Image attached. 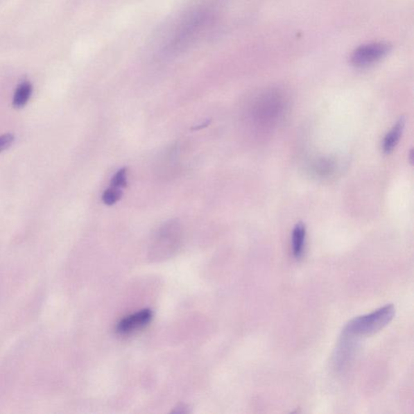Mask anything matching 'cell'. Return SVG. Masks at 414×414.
<instances>
[{
    "instance_id": "obj_7",
    "label": "cell",
    "mask_w": 414,
    "mask_h": 414,
    "mask_svg": "<svg viewBox=\"0 0 414 414\" xmlns=\"http://www.w3.org/2000/svg\"><path fill=\"white\" fill-rule=\"evenodd\" d=\"M33 94V85L28 80L19 83L13 96L12 105L15 108L21 109L26 106Z\"/></svg>"
},
{
    "instance_id": "obj_9",
    "label": "cell",
    "mask_w": 414,
    "mask_h": 414,
    "mask_svg": "<svg viewBox=\"0 0 414 414\" xmlns=\"http://www.w3.org/2000/svg\"><path fill=\"white\" fill-rule=\"evenodd\" d=\"M128 184V171L125 168L121 169L114 174L111 180V187L123 189Z\"/></svg>"
},
{
    "instance_id": "obj_2",
    "label": "cell",
    "mask_w": 414,
    "mask_h": 414,
    "mask_svg": "<svg viewBox=\"0 0 414 414\" xmlns=\"http://www.w3.org/2000/svg\"><path fill=\"white\" fill-rule=\"evenodd\" d=\"M395 307L387 304L373 313L350 320L343 334L348 336H370L379 332L395 316Z\"/></svg>"
},
{
    "instance_id": "obj_8",
    "label": "cell",
    "mask_w": 414,
    "mask_h": 414,
    "mask_svg": "<svg viewBox=\"0 0 414 414\" xmlns=\"http://www.w3.org/2000/svg\"><path fill=\"white\" fill-rule=\"evenodd\" d=\"M121 196H123V191L121 189L110 187L106 189L103 196H102V201L105 205L112 206L120 200Z\"/></svg>"
},
{
    "instance_id": "obj_1",
    "label": "cell",
    "mask_w": 414,
    "mask_h": 414,
    "mask_svg": "<svg viewBox=\"0 0 414 414\" xmlns=\"http://www.w3.org/2000/svg\"><path fill=\"white\" fill-rule=\"evenodd\" d=\"M182 227L178 221H169L155 233L150 245L149 255L153 261H162L172 257L181 247Z\"/></svg>"
},
{
    "instance_id": "obj_5",
    "label": "cell",
    "mask_w": 414,
    "mask_h": 414,
    "mask_svg": "<svg viewBox=\"0 0 414 414\" xmlns=\"http://www.w3.org/2000/svg\"><path fill=\"white\" fill-rule=\"evenodd\" d=\"M406 119L401 118L384 137L382 148L384 153H390L396 148L405 130Z\"/></svg>"
},
{
    "instance_id": "obj_4",
    "label": "cell",
    "mask_w": 414,
    "mask_h": 414,
    "mask_svg": "<svg viewBox=\"0 0 414 414\" xmlns=\"http://www.w3.org/2000/svg\"><path fill=\"white\" fill-rule=\"evenodd\" d=\"M153 319V311L144 309L135 314L126 316L117 326V331L121 334H128L148 325Z\"/></svg>"
},
{
    "instance_id": "obj_3",
    "label": "cell",
    "mask_w": 414,
    "mask_h": 414,
    "mask_svg": "<svg viewBox=\"0 0 414 414\" xmlns=\"http://www.w3.org/2000/svg\"><path fill=\"white\" fill-rule=\"evenodd\" d=\"M390 51L387 43L374 42L361 46L355 50L352 55V63L357 67H365L374 64L382 60Z\"/></svg>"
},
{
    "instance_id": "obj_10",
    "label": "cell",
    "mask_w": 414,
    "mask_h": 414,
    "mask_svg": "<svg viewBox=\"0 0 414 414\" xmlns=\"http://www.w3.org/2000/svg\"><path fill=\"white\" fill-rule=\"evenodd\" d=\"M14 142V136L11 134L0 135V153L11 147Z\"/></svg>"
},
{
    "instance_id": "obj_6",
    "label": "cell",
    "mask_w": 414,
    "mask_h": 414,
    "mask_svg": "<svg viewBox=\"0 0 414 414\" xmlns=\"http://www.w3.org/2000/svg\"><path fill=\"white\" fill-rule=\"evenodd\" d=\"M306 227L304 223H297L292 232V250L297 259L304 255L306 242Z\"/></svg>"
}]
</instances>
